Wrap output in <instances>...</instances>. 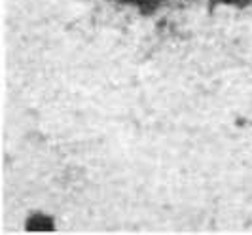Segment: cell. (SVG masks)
<instances>
[{
  "label": "cell",
  "instance_id": "6da1fadb",
  "mask_svg": "<svg viewBox=\"0 0 252 235\" xmlns=\"http://www.w3.org/2000/svg\"><path fill=\"white\" fill-rule=\"evenodd\" d=\"M25 230L27 232H55L57 224H55V218L51 214L42 212V210H34L27 216Z\"/></svg>",
  "mask_w": 252,
  "mask_h": 235
},
{
  "label": "cell",
  "instance_id": "3957f363",
  "mask_svg": "<svg viewBox=\"0 0 252 235\" xmlns=\"http://www.w3.org/2000/svg\"><path fill=\"white\" fill-rule=\"evenodd\" d=\"M209 2L218 6H227V8H247L252 4V0H209Z\"/></svg>",
  "mask_w": 252,
  "mask_h": 235
},
{
  "label": "cell",
  "instance_id": "7a4b0ae2",
  "mask_svg": "<svg viewBox=\"0 0 252 235\" xmlns=\"http://www.w3.org/2000/svg\"><path fill=\"white\" fill-rule=\"evenodd\" d=\"M110 2L122 4V6H127V8H133V10L144 13V15L158 12L161 8V4H163V0H110Z\"/></svg>",
  "mask_w": 252,
  "mask_h": 235
}]
</instances>
